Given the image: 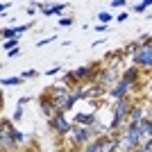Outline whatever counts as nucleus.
Segmentation results:
<instances>
[{
	"instance_id": "obj_1",
	"label": "nucleus",
	"mask_w": 152,
	"mask_h": 152,
	"mask_svg": "<svg viewBox=\"0 0 152 152\" xmlns=\"http://www.w3.org/2000/svg\"><path fill=\"white\" fill-rule=\"evenodd\" d=\"M141 141H143V134H141L139 127H127L125 139L121 141V145L125 148L127 152H134V150H139V148H141Z\"/></svg>"
},
{
	"instance_id": "obj_2",
	"label": "nucleus",
	"mask_w": 152,
	"mask_h": 152,
	"mask_svg": "<svg viewBox=\"0 0 152 152\" xmlns=\"http://www.w3.org/2000/svg\"><path fill=\"white\" fill-rule=\"evenodd\" d=\"M134 64L139 68H152V41L150 43H143L139 48L136 57H134Z\"/></svg>"
},
{
	"instance_id": "obj_3",
	"label": "nucleus",
	"mask_w": 152,
	"mask_h": 152,
	"mask_svg": "<svg viewBox=\"0 0 152 152\" xmlns=\"http://www.w3.org/2000/svg\"><path fill=\"white\" fill-rule=\"evenodd\" d=\"M70 136H73V143H75V145H82V143H84V145H89L93 134H91V127H80V125H75L73 129H70Z\"/></svg>"
},
{
	"instance_id": "obj_4",
	"label": "nucleus",
	"mask_w": 152,
	"mask_h": 152,
	"mask_svg": "<svg viewBox=\"0 0 152 152\" xmlns=\"http://www.w3.org/2000/svg\"><path fill=\"white\" fill-rule=\"evenodd\" d=\"M50 127H52L57 134H61V136H64V134H70V129H73V127H70V123H68V118L64 116V111H59L55 118H50Z\"/></svg>"
},
{
	"instance_id": "obj_5",
	"label": "nucleus",
	"mask_w": 152,
	"mask_h": 152,
	"mask_svg": "<svg viewBox=\"0 0 152 152\" xmlns=\"http://www.w3.org/2000/svg\"><path fill=\"white\" fill-rule=\"evenodd\" d=\"M14 143V136H12V125H7V121H2V132H0V148L2 152H7Z\"/></svg>"
},
{
	"instance_id": "obj_6",
	"label": "nucleus",
	"mask_w": 152,
	"mask_h": 152,
	"mask_svg": "<svg viewBox=\"0 0 152 152\" xmlns=\"http://www.w3.org/2000/svg\"><path fill=\"white\" fill-rule=\"evenodd\" d=\"M91 75H93V66H80L77 70H70L68 73V77L73 82H86Z\"/></svg>"
},
{
	"instance_id": "obj_7",
	"label": "nucleus",
	"mask_w": 152,
	"mask_h": 152,
	"mask_svg": "<svg viewBox=\"0 0 152 152\" xmlns=\"http://www.w3.org/2000/svg\"><path fill=\"white\" fill-rule=\"evenodd\" d=\"M118 148H121V141H118V139H111V136H102L100 152H118Z\"/></svg>"
},
{
	"instance_id": "obj_8",
	"label": "nucleus",
	"mask_w": 152,
	"mask_h": 152,
	"mask_svg": "<svg viewBox=\"0 0 152 152\" xmlns=\"http://www.w3.org/2000/svg\"><path fill=\"white\" fill-rule=\"evenodd\" d=\"M129 89H132V84H127V82H123V80H121V82H118L114 89H111V95H114L116 100H123V98L127 95V91H129Z\"/></svg>"
},
{
	"instance_id": "obj_9",
	"label": "nucleus",
	"mask_w": 152,
	"mask_h": 152,
	"mask_svg": "<svg viewBox=\"0 0 152 152\" xmlns=\"http://www.w3.org/2000/svg\"><path fill=\"white\" fill-rule=\"evenodd\" d=\"M95 116L93 114H77L75 116V125H80V127H93L95 125Z\"/></svg>"
},
{
	"instance_id": "obj_10",
	"label": "nucleus",
	"mask_w": 152,
	"mask_h": 152,
	"mask_svg": "<svg viewBox=\"0 0 152 152\" xmlns=\"http://www.w3.org/2000/svg\"><path fill=\"white\" fill-rule=\"evenodd\" d=\"M41 111H43L48 118H55V116L59 114L57 109H55V104H52V100H50V98H45V95H43V100H41Z\"/></svg>"
},
{
	"instance_id": "obj_11",
	"label": "nucleus",
	"mask_w": 152,
	"mask_h": 152,
	"mask_svg": "<svg viewBox=\"0 0 152 152\" xmlns=\"http://www.w3.org/2000/svg\"><path fill=\"white\" fill-rule=\"evenodd\" d=\"M41 7V12L45 14V16H61L64 9H66V5H55V7H45V5H39Z\"/></svg>"
},
{
	"instance_id": "obj_12",
	"label": "nucleus",
	"mask_w": 152,
	"mask_h": 152,
	"mask_svg": "<svg viewBox=\"0 0 152 152\" xmlns=\"http://www.w3.org/2000/svg\"><path fill=\"white\" fill-rule=\"evenodd\" d=\"M136 80H139V66H132V68H127V70H125V75H123V82L134 84Z\"/></svg>"
},
{
	"instance_id": "obj_13",
	"label": "nucleus",
	"mask_w": 152,
	"mask_h": 152,
	"mask_svg": "<svg viewBox=\"0 0 152 152\" xmlns=\"http://www.w3.org/2000/svg\"><path fill=\"white\" fill-rule=\"evenodd\" d=\"M23 77H2V86H18Z\"/></svg>"
},
{
	"instance_id": "obj_14",
	"label": "nucleus",
	"mask_w": 152,
	"mask_h": 152,
	"mask_svg": "<svg viewBox=\"0 0 152 152\" xmlns=\"http://www.w3.org/2000/svg\"><path fill=\"white\" fill-rule=\"evenodd\" d=\"M100 143H102V136H100V139H93L89 145H86L84 152H100Z\"/></svg>"
},
{
	"instance_id": "obj_15",
	"label": "nucleus",
	"mask_w": 152,
	"mask_h": 152,
	"mask_svg": "<svg viewBox=\"0 0 152 152\" xmlns=\"http://www.w3.org/2000/svg\"><path fill=\"white\" fill-rule=\"evenodd\" d=\"M148 7H152V0H143V2H139V5H134V12H136V14H143Z\"/></svg>"
},
{
	"instance_id": "obj_16",
	"label": "nucleus",
	"mask_w": 152,
	"mask_h": 152,
	"mask_svg": "<svg viewBox=\"0 0 152 152\" xmlns=\"http://www.w3.org/2000/svg\"><path fill=\"white\" fill-rule=\"evenodd\" d=\"M2 37H5V41L16 39V27H5V30H2Z\"/></svg>"
},
{
	"instance_id": "obj_17",
	"label": "nucleus",
	"mask_w": 152,
	"mask_h": 152,
	"mask_svg": "<svg viewBox=\"0 0 152 152\" xmlns=\"http://www.w3.org/2000/svg\"><path fill=\"white\" fill-rule=\"evenodd\" d=\"M12 136H14V143H23V141H25V136H23L18 129H14V127H12Z\"/></svg>"
},
{
	"instance_id": "obj_18",
	"label": "nucleus",
	"mask_w": 152,
	"mask_h": 152,
	"mask_svg": "<svg viewBox=\"0 0 152 152\" xmlns=\"http://www.w3.org/2000/svg\"><path fill=\"white\" fill-rule=\"evenodd\" d=\"M16 45H18V41H16V39H12V41H5V50H7V52H12V50H16Z\"/></svg>"
},
{
	"instance_id": "obj_19",
	"label": "nucleus",
	"mask_w": 152,
	"mask_h": 152,
	"mask_svg": "<svg viewBox=\"0 0 152 152\" xmlns=\"http://www.w3.org/2000/svg\"><path fill=\"white\" fill-rule=\"evenodd\" d=\"M98 20H102V23L107 25L109 20H111V14H109V12H100V14H98Z\"/></svg>"
},
{
	"instance_id": "obj_20",
	"label": "nucleus",
	"mask_w": 152,
	"mask_h": 152,
	"mask_svg": "<svg viewBox=\"0 0 152 152\" xmlns=\"http://www.w3.org/2000/svg\"><path fill=\"white\" fill-rule=\"evenodd\" d=\"M59 25H61V27H70V25H73V18H64V16H61V18H59Z\"/></svg>"
},
{
	"instance_id": "obj_21",
	"label": "nucleus",
	"mask_w": 152,
	"mask_h": 152,
	"mask_svg": "<svg viewBox=\"0 0 152 152\" xmlns=\"http://www.w3.org/2000/svg\"><path fill=\"white\" fill-rule=\"evenodd\" d=\"M23 118V107H16V111H14V121H20Z\"/></svg>"
},
{
	"instance_id": "obj_22",
	"label": "nucleus",
	"mask_w": 152,
	"mask_h": 152,
	"mask_svg": "<svg viewBox=\"0 0 152 152\" xmlns=\"http://www.w3.org/2000/svg\"><path fill=\"white\" fill-rule=\"evenodd\" d=\"M143 150H145V152H152V139H148L145 143H143Z\"/></svg>"
},
{
	"instance_id": "obj_23",
	"label": "nucleus",
	"mask_w": 152,
	"mask_h": 152,
	"mask_svg": "<svg viewBox=\"0 0 152 152\" xmlns=\"http://www.w3.org/2000/svg\"><path fill=\"white\" fill-rule=\"evenodd\" d=\"M50 41H55V37H50V39H45V41H39V48H43V45H48V43H50Z\"/></svg>"
},
{
	"instance_id": "obj_24",
	"label": "nucleus",
	"mask_w": 152,
	"mask_h": 152,
	"mask_svg": "<svg viewBox=\"0 0 152 152\" xmlns=\"http://www.w3.org/2000/svg\"><path fill=\"white\" fill-rule=\"evenodd\" d=\"M93 30H95V32H107V30H109V27H107V25H104V23H100V25H98V27H93Z\"/></svg>"
},
{
	"instance_id": "obj_25",
	"label": "nucleus",
	"mask_w": 152,
	"mask_h": 152,
	"mask_svg": "<svg viewBox=\"0 0 152 152\" xmlns=\"http://www.w3.org/2000/svg\"><path fill=\"white\" fill-rule=\"evenodd\" d=\"M27 27H30V25H18V27H16V34H23V32H27Z\"/></svg>"
},
{
	"instance_id": "obj_26",
	"label": "nucleus",
	"mask_w": 152,
	"mask_h": 152,
	"mask_svg": "<svg viewBox=\"0 0 152 152\" xmlns=\"http://www.w3.org/2000/svg\"><path fill=\"white\" fill-rule=\"evenodd\" d=\"M34 75H37V73H34V70H25V73H23V75H20V77H23V80H25V77H34Z\"/></svg>"
},
{
	"instance_id": "obj_27",
	"label": "nucleus",
	"mask_w": 152,
	"mask_h": 152,
	"mask_svg": "<svg viewBox=\"0 0 152 152\" xmlns=\"http://www.w3.org/2000/svg\"><path fill=\"white\" fill-rule=\"evenodd\" d=\"M9 7H12V5H9V2H2V5H0V12L5 14V12H7V9H9Z\"/></svg>"
},
{
	"instance_id": "obj_28",
	"label": "nucleus",
	"mask_w": 152,
	"mask_h": 152,
	"mask_svg": "<svg viewBox=\"0 0 152 152\" xmlns=\"http://www.w3.org/2000/svg\"><path fill=\"white\" fill-rule=\"evenodd\" d=\"M125 5V0H114V2H111V7H123Z\"/></svg>"
},
{
	"instance_id": "obj_29",
	"label": "nucleus",
	"mask_w": 152,
	"mask_h": 152,
	"mask_svg": "<svg viewBox=\"0 0 152 152\" xmlns=\"http://www.w3.org/2000/svg\"><path fill=\"white\" fill-rule=\"evenodd\" d=\"M134 152H145V150H143V148H139V150H134Z\"/></svg>"
}]
</instances>
